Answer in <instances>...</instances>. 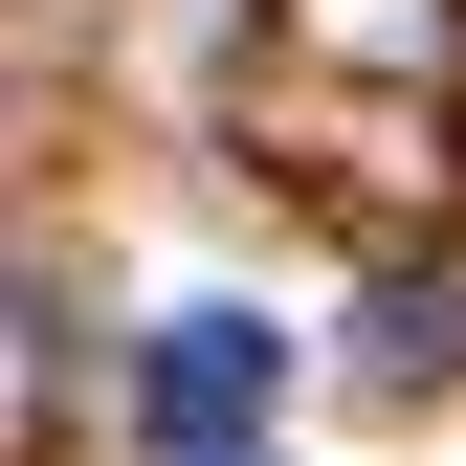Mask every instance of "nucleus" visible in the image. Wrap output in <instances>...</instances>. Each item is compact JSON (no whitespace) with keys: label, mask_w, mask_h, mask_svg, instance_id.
<instances>
[{"label":"nucleus","mask_w":466,"mask_h":466,"mask_svg":"<svg viewBox=\"0 0 466 466\" xmlns=\"http://www.w3.org/2000/svg\"><path fill=\"white\" fill-rule=\"evenodd\" d=\"M267 400H289V333H267V311H178V333L134 356V422L178 444V466H245Z\"/></svg>","instance_id":"nucleus-1"},{"label":"nucleus","mask_w":466,"mask_h":466,"mask_svg":"<svg viewBox=\"0 0 466 466\" xmlns=\"http://www.w3.org/2000/svg\"><path fill=\"white\" fill-rule=\"evenodd\" d=\"M378 356H400V378H422V356H466V289H400V311H378Z\"/></svg>","instance_id":"nucleus-2"},{"label":"nucleus","mask_w":466,"mask_h":466,"mask_svg":"<svg viewBox=\"0 0 466 466\" xmlns=\"http://www.w3.org/2000/svg\"><path fill=\"white\" fill-rule=\"evenodd\" d=\"M245 466H267V444H245Z\"/></svg>","instance_id":"nucleus-3"}]
</instances>
